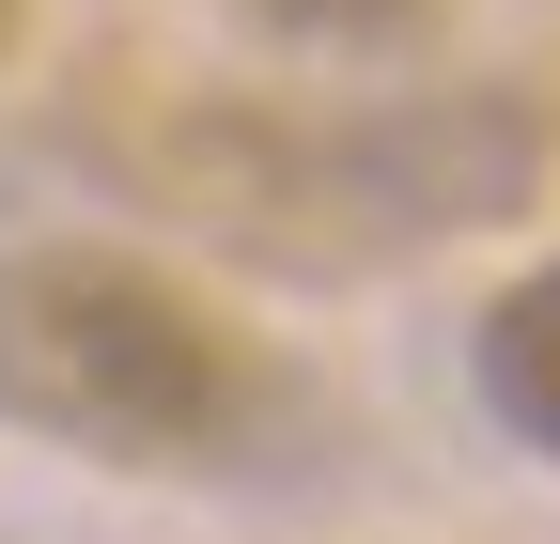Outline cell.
<instances>
[{"label":"cell","instance_id":"6da1fadb","mask_svg":"<svg viewBox=\"0 0 560 544\" xmlns=\"http://www.w3.org/2000/svg\"><path fill=\"white\" fill-rule=\"evenodd\" d=\"M94 156L125 202H156L249 264H374L405 234L514 218L560 156V125L529 94H389V109L140 94V125H94Z\"/></svg>","mask_w":560,"mask_h":544},{"label":"cell","instance_id":"7a4b0ae2","mask_svg":"<svg viewBox=\"0 0 560 544\" xmlns=\"http://www.w3.org/2000/svg\"><path fill=\"white\" fill-rule=\"evenodd\" d=\"M249 327L109 234H16L0 249V421L79 466H202L249 421Z\"/></svg>","mask_w":560,"mask_h":544},{"label":"cell","instance_id":"3957f363","mask_svg":"<svg viewBox=\"0 0 560 544\" xmlns=\"http://www.w3.org/2000/svg\"><path fill=\"white\" fill-rule=\"evenodd\" d=\"M467 374H482V404H499V436L560 451V249H545V264H514V281L482 296Z\"/></svg>","mask_w":560,"mask_h":544},{"label":"cell","instance_id":"277c9868","mask_svg":"<svg viewBox=\"0 0 560 544\" xmlns=\"http://www.w3.org/2000/svg\"><path fill=\"white\" fill-rule=\"evenodd\" d=\"M234 16L280 32V47H420L436 0H234Z\"/></svg>","mask_w":560,"mask_h":544},{"label":"cell","instance_id":"5b68a950","mask_svg":"<svg viewBox=\"0 0 560 544\" xmlns=\"http://www.w3.org/2000/svg\"><path fill=\"white\" fill-rule=\"evenodd\" d=\"M16 47H32V0H0V62H16Z\"/></svg>","mask_w":560,"mask_h":544}]
</instances>
